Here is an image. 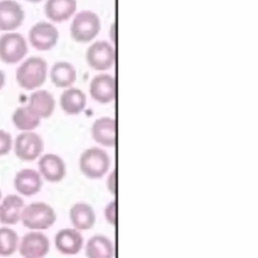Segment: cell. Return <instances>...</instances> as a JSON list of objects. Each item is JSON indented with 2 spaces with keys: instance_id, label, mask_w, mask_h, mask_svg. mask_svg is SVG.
Instances as JSON below:
<instances>
[{
  "instance_id": "6da1fadb",
  "label": "cell",
  "mask_w": 258,
  "mask_h": 258,
  "mask_svg": "<svg viewBox=\"0 0 258 258\" xmlns=\"http://www.w3.org/2000/svg\"><path fill=\"white\" fill-rule=\"evenodd\" d=\"M47 63L40 56L26 58L16 70L17 84L24 90L30 91L39 88L46 80Z\"/></svg>"
},
{
  "instance_id": "7a4b0ae2",
  "label": "cell",
  "mask_w": 258,
  "mask_h": 258,
  "mask_svg": "<svg viewBox=\"0 0 258 258\" xmlns=\"http://www.w3.org/2000/svg\"><path fill=\"white\" fill-rule=\"evenodd\" d=\"M20 221L31 231H42L49 229L55 223L56 214L48 204L35 202L24 207Z\"/></svg>"
},
{
  "instance_id": "3957f363",
  "label": "cell",
  "mask_w": 258,
  "mask_h": 258,
  "mask_svg": "<svg viewBox=\"0 0 258 258\" xmlns=\"http://www.w3.org/2000/svg\"><path fill=\"white\" fill-rule=\"evenodd\" d=\"M111 159L102 148L91 147L82 152L79 158L81 172L90 179H100L109 170Z\"/></svg>"
},
{
  "instance_id": "277c9868",
  "label": "cell",
  "mask_w": 258,
  "mask_h": 258,
  "mask_svg": "<svg viewBox=\"0 0 258 258\" xmlns=\"http://www.w3.org/2000/svg\"><path fill=\"white\" fill-rule=\"evenodd\" d=\"M101 29L99 16L89 10L79 12L71 24V35L77 42L86 43L93 40Z\"/></svg>"
},
{
  "instance_id": "5b68a950",
  "label": "cell",
  "mask_w": 258,
  "mask_h": 258,
  "mask_svg": "<svg viewBox=\"0 0 258 258\" xmlns=\"http://www.w3.org/2000/svg\"><path fill=\"white\" fill-rule=\"evenodd\" d=\"M27 42L18 32H6L0 36V59L8 64L20 61L27 53Z\"/></svg>"
},
{
  "instance_id": "8992f818",
  "label": "cell",
  "mask_w": 258,
  "mask_h": 258,
  "mask_svg": "<svg viewBox=\"0 0 258 258\" xmlns=\"http://www.w3.org/2000/svg\"><path fill=\"white\" fill-rule=\"evenodd\" d=\"M44 143L41 136L33 131L18 134L14 141L15 155L22 161L30 162L37 159L43 151Z\"/></svg>"
},
{
  "instance_id": "52a82bcc",
  "label": "cell",
  "mask_w": 258,
  "mask_h": 258,
  "mask_svg": "<svg viewBox=\"0 0 258 258\" xmlns=\"http://www.w3.org/2000/svg\"><path fill=\"white\" fill-rule=\"evenodd\" d=\"M86 60L89 67L96 71H107L115 61V50L106 40L95 41L86 52Z\"/></svg>"
},
{
  "instance_id": "ba28073f",
  "label": "cell",
  "mask_w": 258,
  "mask_h": 258,
  "mask_svg": "<svg viewBox=\"0 0 258 258\" xmlns=\"http://www.w3.org/2000/svg\"><path fill=\"white\" fill-rule=\"evenodd\" d=\"M28 39L35 49L40 51L49 50L57 43L58 30L53 24L40 21L30 28Z\"/></svg>"
},
{
  "instance_id": "9c48e42d",
  "label": "cell",
  "mask_w": 258,
  "mask_h": 258,
  "mask_svg": "<svg viewBox=\"0 0 258 258\" xmlns=\"http://www.w3.org/2000/svg\"><path fill=\"white\" fill-rule=\"evenodd\" d=\"M18 251L23 258H43L49 251V240L40 231L28 232L21 238Z\"/></svg>"
},
{
  "instance_id": "30bf717a",
  "label": "cell",
  "mask_w": 258,
  "mask_h": 258,
  "mask_svg": "<svg viewBox=\"0 0 258 258\" xmlns=\"http://www.w3.org/2000/svg\"><path fill=\"white\" fill-rule=\"evenodd\" d=\"M38 172L49 182H59L67 174V166L63 159L57 154L45 153L38 160Z\"/></svg>"
},
{
  "instance_id": "8fae6325",
  "label": "cell",
  "mask_w": 258,
  "mask_h": 258,
  "mask_svg": "<svg viewBox=\"0 0 258 258\" xmlns=\"http://www.w3.org/2000/svg\"><path fill=\"white\" fill-rule=\"evenodd\" d=\"M90 95L98 103L108 104L115 99L116 81L109 74H99L90 83Z\"/></svg>"
},
{
  "instance_id": "7c38bea8",
  "label": "cell",
  "mask_w": 258,
  "mask_h": 258,
  "mask_svg": "<svg viewBox=\"0 0 258 258\" xmlns=\"http://www.w3.org/2000/svg\"><path fill=\"white\" fill-rule=\"evenodd\" d=\"M25 13L15 0H0V30L13 31L23 22Z\"/></svg>"
},
{
  "instance_id": "4fadbf2b",
  "label": "cell",
  "mask_w": 258,
  "mask_h": 258,
  "mask_svg": "<svg viewBox=\"0 0 258 258\" xmlns=\"http://www.w3.org/2000/svg\"><path fill=\"white\" fill-rule=\"evenodd\" d=\"M54 245L63 255H76L84 247V237L81 231L75 228H64L55 234Z\"/></svg>"
},
{
  "instance_id": "5bb4252c",
  "label": "cell",
  "mask_w": 258,
  "mask_h": 258,
  "mask_svg": "<svg viewBox=\"0 0 258 258\" xmlns=\"http://www.w3.org/2000/svg\"><path fill=\"white\" fill-rule=\"evenodd\" d=\"M42 186V177L32 168L20 169L14 177V187L18 194L24 197L36 195Z\"/></svg>"
},
{
  "instance_id": "9a60e30c",
  "label": "cell",
  "mask_w": 258,
  "mask_h": 258,
  "mask_svg": "<svg viewBox=\"0 0 258 258\" xmlns=\"http://www.w3.org/2000/svg\"><path fill=\"white\" fill-rule=\"evenodd\" d=\"M93 139L104 147L116 144V121L111 117H101L94 121L91 129Z\"/></svg>"
},
{
  "instance_id": "2e32d148",
  "label": "cell",
  "mask_w": 258,
  "mask_h": 258,
  "mask_svg": "<svg viewBox=\"0 0 258 258\" xmlns=\"http://www.w3.org/2000/svg\"><path fill=\"white\" fill-rule=\"evenodd\" d=\"M69 217L73 228L79 231L90 230L96 223V214L93 207L85 202L74 204L70 209Z\"/></svg>"
},
{
  "instance_id": "e0dca14e",
  "label": "cell",
  "mask_w": 258,
  "mask_h": 258,
  "mask_svg": "<svg viewBox=\"0 0 258 258\" xmlns=\"http://www.w3.org/2000/svg\"><path fill=\"white\" fill-rule=\"evenodd\" d=\"M24 201L18 195H8L0 203V223L5 226L15 225L21 220Z\"/></svg>"
},
{
  "instance_id": "ac0fdd59",
  "label": "cell",
  "mask_w": 258,
  "mask_h": 258,
  "mask_svg": "<svg viewBox=\"0 0 258 258\" xmlns=\"http://www.w3.org/2000/svg\"><path fill=\"white\" fill-rule=\"evenodd\" d=\"M77 10V0H46L44 5L45 16L54 22L70 19Z\"/></svg>"
},
{
  "instance_id": "d6986e66",
  "label": "cell",
  "mask_w": 258,
  "mask_h": 258,
  "mask_svg": "<svg viewBox=\"0 0 258 258\" xmlns=\"http://www.w3.org/2000/svg\"><path fill=\"white\" fill-rule=\"evenodd\" d=\"M87 104L85 93L78 88L66 89L59 98L61 110L68 115H79L84 111Z\"/></svg>"
},
{
  "instance_id": "ffe728a7",
  "label": "cell",
  "mask_w": 258,
  "mask_h": 258,
  "mask_svg": "<svg viewBox=\"0 0 258 258\" xmlns=\"http://www.w3.org/2000/svg\"><path fill=\"white\" fill-rule=\"evenodd\" d=\"M40 119L48 118L52 115L55 108L53 96L46 90H36L29 97L27 105Z\"/></svg>"
},
{
  "instance_id": "44dd1931",
  "label": "cell",
  "mask_w": 258,
  "mask_h": 258,
  "mask_svg": "<svg viewBox=\"0 0 258 258\" xmlns=\"http://www.w3.org/2000/svg\"><path fill=\"white\" fill-rule=\"evenodd\" d=\"M114 245L105 235L97 234L92 236L85 245V254L87 258H113Z\"/></svg>"
},
{
  "instance_id": "7402d4cb",
  "label": "cell",
  "mask_w": 258,
  "mask_h": 258,
  "mask_svg": "<svg viewBox=\"0 0 258 258\" xmlns=\"http://www.w3.org/2000/svg\"><path fill=\"white\" fill-rule=\"evenodd\" d=\"M77 79L75 67L68 61H57L50 70V80L57 88H70Z\"/></svg>"
},
{
  "instance_id": "603a6c76",
  "label": "cell",
  "mask_w": 258,
  "mask_h": 258,
  "mask_svg": "<svg viewBox=\"0 0 258 258\" xmlns=\"http://www.w3.org/2000/svg\"><path fill=\"white\" fill-rule=\"evenodd\" d=\"M40 118L33 113L28 106H22L17 108L12 114V122L14 126L24 132L32 131L40 124Z\"/></svg>"
},
{
  "instance_id": "cb8c5ba5",
  "label": "cell",
  "mask_w": 258,
  "mask_h": 258,
  "mask_svg": "<svg viewBox=\"0 0 258 258\" xmlns=\"http://www.w3.org/2000/svg\"><path fill=\"white\" fill-rule=\"evenodd\" d=\"M19 237L17 233L9 227L0 228V256L7 257L15 253L18 249Z\"/></svg>"
},
{
  "instance_id": "d4e9b609",
  "label": "cell",
  "mask_w": 258,
  "mask_h": 258,
  "mask_svg": "<svg viewBox=\"0 0 258 258\" xmlns=\"http://www.w3.org/2000/svg\"><path fill=\"white\" fill-rule=\"evenodd\" d=\"M103 214L106 222L109 225L115 227L117 225V201L116 200L110 201L104 208Z\"/></svg>"
},
{
  "instance_id": "484cf974",
  "label": "cell",
  "mask_w": 258,
  "mask_h": 258,
  "mask_svg": "<svg viewBox=\"0 0 258 258\" xmlns=\"http://www.w3.org/2000/svg\"><path fill=\"white\" fill-rule=\"evenodd\" d=\"M12 148V137L10 133L0 129V156L6 155Z\"/></svg>"
},
{
  "instance_id": "4316f807",
  "label": "cell",
  "mask_w": 258,
  "mask_h": 258,
  "mask_svg": "<svg viewBox=\"0 0 258 258\" xmlns=\"http://www.w3.org/2000/svg\"><path fill=\"white\" fill-rule=\"evenodd\" d=\"M106 186L108 191L112 195L115 196L117 194V170L113 169L107 176L106 180Z\"/></svg>"
},
{
  "instance_id": "83f0119b",
  "label": "cell",
  "mask_w": 258,
  "mask_h": 258,
  "mask_svg": "<svg viewBox=\"0 0 258 258\" xmlns=\"http://www.w3.org/2000/svg\"><path fill=\"white\" fill-rule=\"evenodd\" d=\"M5 79H6V77H5L4 72L0 70V90H1V89L3 88V86L5 85Z\"/></svg>"
},
{
  "instance_id": "f1b7e54d",
  "label": "cell",
  "mask_w": 258,
  "mask_h": 258,
  "mask_svg": "<svg viewBox=\"0 0 258 258\" xmlns=\"http://www.w3.org/2000/svg\"><path fill=\"white\" fill-rule=\"evenodd\" d=\"M26 1L31 2V3H38V2H40V1H42V0H26Z\"/></svg>"
},
{
  "instance_id": "f546056e",
  "label": "cell",
  "mask_w": 258,
  "mask_h": 258,
  "mask_svg": "<svg viewBox=\"0 0 258 258\" xmlns=\"http://www.w3.org/2000/svg\"><path fill=\"white\" fill-rule=\"evenodd\" d=\"M0 200H1V190H0Z\"/></svg>"
}]
</instances>
